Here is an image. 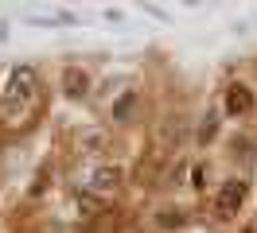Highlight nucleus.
Segmentation results:
<instances>
[{
  "mask_svg": "<svg viewBox=\"0 0 257 233\" xmlns=\"http://www.w3.org/2000/svg\"><path fill=\"white\" fill-rule=\"evenodd\" d=\"M214 132H218V117H214V113H207V121H203V128H199V140L207 144V140L214 136Z\"/></svg>",
  "mask_w": 257,
  "mask_h": 233,
  "instance_id": "nucleus-5",
  "label": "nucleus"
},
{
  "mask_svg": "<svg viewBox=\"0 0 257 233\" xmlns=\"http://www.w3.org/2000/svg\"><path fill=\"white\" fill-rule=\"evenodd\" d=\"M32 86H35L32 70H20V74L12 78V93H16V97H32Z\"/></svg>",
  "mask_w": 257,
  "mask_h": 233,
  "instance_id": "nucleus-4",
  "label": "nucleus"
},
{
  "mask_svg": "<svg viewBox=\"0 0 257 233\" xmlns=\"http://www.w3.org/2000/svg\"><path fill=\"white\" fill-rule=\"evenodd\" d=\"M117 179H121L117 171H97V186H101V190H105V186H117Z\"/></svg>",
  "mask_w": 257,
  "mask_h": 233,
  "instance_id": "nucleus-6",
  "label": "nucleus"
},
{
  "mask_svg": "<svg viewBox=\"0 0 257 233\" xmlns=\"http://www.w3.org/2000/svg\"><path fill=\"white\" fill-rule=\"evenodd\" d=\"M63 86H66V93H70V97H82L90 82H86V74H82L78 66H70V70H66V74H63Z\"/></svg>",
  "mask_w": 257,
  "mask_h": 233,
  "instance_id": "nucleus-3",
  "label": "nucleus"
},
{
  "mask_svg": "<svg viewBox=\"0 0 257 233\" xmlns=\"http://www.w3.org/2000/svg\"><path fill=\"white\" fill-rule=\"evenodd\" d=\"M179 221H183L179 210H164V217H160V225H179Z\"/></svg>",
  "mask_w": 257,
  "mask_h": 233,
  "instance_id": "nucleus-7",
  "label": "nucleus"
},
{
  "mask_svg": "<svg viewBox=\"0 0 257 233\" xmlns=\"http://www.w3.org/2000/svg\"><path fill=\"white\" fill-rule=\"evenodd\" d=\"M249 109H253V93H249V86L234 82V86L226 90V113H230V117H241V113H249Z\"/></svg>",
  "mask_w": 257,
  "mask_h": 233,
  "instance_id": "nucleus-2",
  "label": "nucleus"
},
{
  "mask_svg": "<svg viewBox=\"0 0 257 233\" xmlns=\"http://www.w3.org/2000/svg\"><path fill=\"white\" fill-rule=\"evenodd\" d=\"M245 194H249V186L241 183V179H230V183L218 190V214H222V217H234V214L241 210Z\"/></svg>",
  "mask_w": 257,
  "mask_h": 233,
  "instance_id": "nucleus-1",
  "label": "nucleus"
}]
</instances>
